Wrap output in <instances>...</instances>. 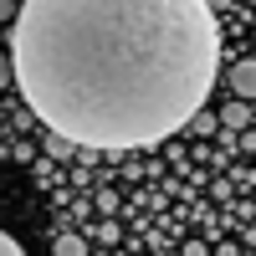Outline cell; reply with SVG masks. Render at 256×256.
<instances>
[{
  "mask_svg": "<svg viewBox=\"0 0 256 256\" xmlns=\"http://www.w3.org/2000/svg\"><path fill=\"white\" fill-rule=\"evenodd\" d=\"M220 72L210 0H26L10 82L82 148H148L205 108Z\"/></svg>",
  "mask_w": 256,
  "mask_h": 256,
  "instance_id": "obj_1",
  "label": "cell"
},
{
  "mask_svg": "<svg viewBox=\"0 0 256 256\" xmlns=\"http://www.w3.org/2000/svg\"><path fill=\"white\" fill-rule=\"evenodd\" d=\"M230 92H236L241 102L256 98V62H236V72H230Z\"/></svg>",
  "mask_w": 256,
  "mask_h": 256,
  "instance_id": "obj_2",
  "label": "cell"
},
{
  "mask_svg": "<svg viewBox=\"0 0 256 256\" xmlns=\"http://www.w3.org/2000/svg\"><path fill=\"white\" fill-rule=\"evenodd\" d=\"M220 123H226V128H246V123H251V108H246L241 98H230L226 113H220Z\"/></svg>",
  "mask_w": 256,
  "mask_h": 256,
  "instance_id": "obj_3",
  "label": "cell"
},
{
  "mask_svg": "<svg viewBox=\"0 0 256 256\" xmlns=\"http://www.w3.org/2000/svg\"><path fill=\"white\" fill-rule=\"evenodd\" d=\"M52 251H56V256H88V241H82V236H56Z\"/></svg>",
  "mask_w": 256,
  "mask_h": 256,
  "instance_id": "obj_4",
  "label": "cell"
},
{
  "mask_svg": "<svg viewBox=\"0 0 256 256\" xmlns=\"http://www.w3.org/2000/svg\"><path fill=\"white\" fill-rule=\"evenodd\" d=\"M216 123H220L216 113H210V108H200V113H195V118H190L184 128H190V134H216Z\"/></svg>",
  "mask_w": 256,
  "mask_h": 256,
  "instance_id": "obj_5",
  "label": "cell"
},
{
  "mask_svg": "<svg viewBox=\"0 0 256 256\" xmlns=\"http://www.w3.org/2000/svg\"><path fill=\"white\" fill-rule=\"evenodd\" d=\"M72 148H77L72 138H62V134H46V154H52V159H67Z\"/></svg>",
  "mask_w": 256,
  "mask_h": 256,
  "instance_id": "obj_6",
  "label": "cell"
},
{
  "mask_svg": "<svg viewBox=\"0 0 256 256\" xmlns=\"http://www.w3.org/2000/svg\"><path fill=\"white\" fill-rule=\"evenodd\" d=\"M0 256H26V246H20L10 230H0Z\"/></svg>",
  "mask_w": 256,
  "mask_h": 256,
  "instance_id": "obj_7",
  "label": "cell"
},
{
  "mask_svg": "<svg viewBox=\"0 0 256 256\" xmlns=\"http://www.w3.org/2000/svg\"><path fill=\"white\" fill-rule=\"evenodd\" d=\"M6 88H10V56L0 52V92H6Z\"/></svg>",
  "mask_w": 256,
  "mask_h": 256,
  "instance_id": "obj_8",
  "label": "cell"
}]
</instances>
